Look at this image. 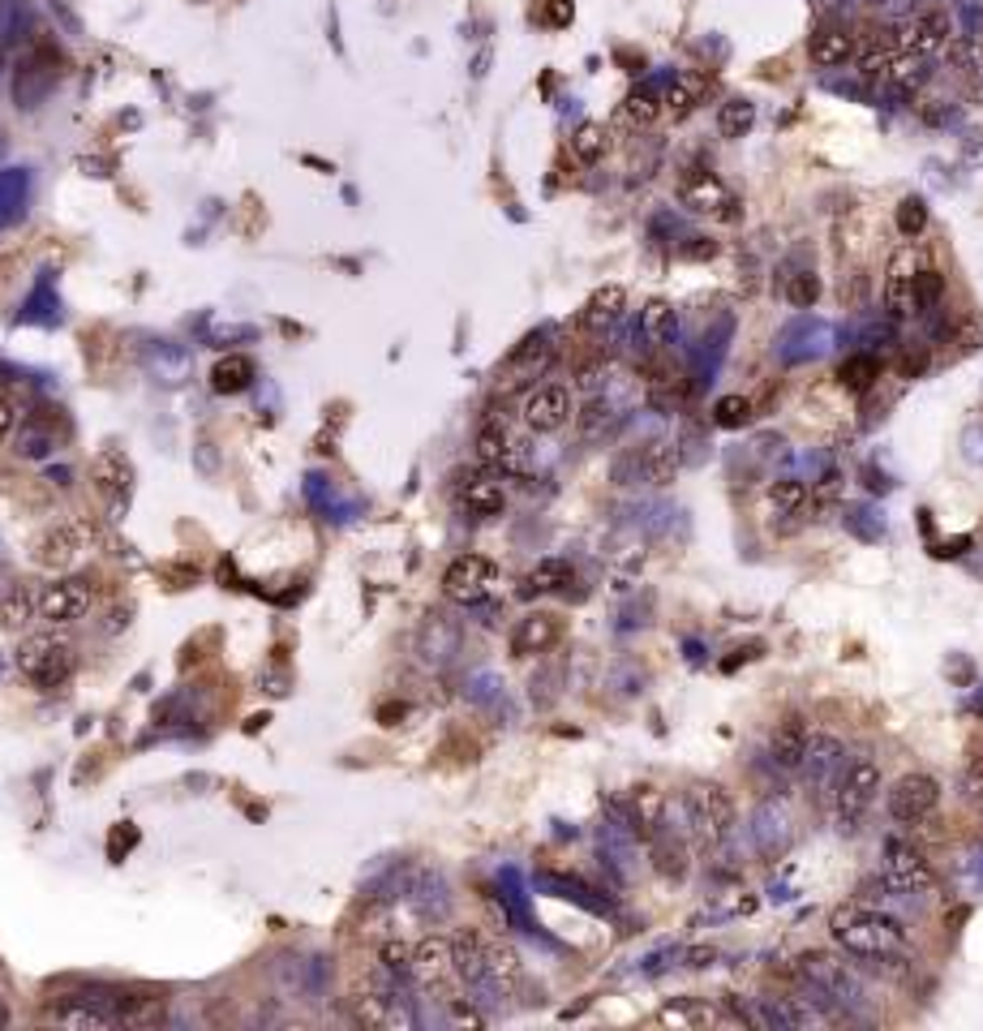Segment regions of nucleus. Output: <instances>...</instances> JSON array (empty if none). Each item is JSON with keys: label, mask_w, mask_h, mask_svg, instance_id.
<instances>
[{"label": "nucleus", "mask_w": 983, "mask_h": 1031, "mask_svg": "<svg viewBox=\"0 0 983 1031\" xmlns=\"http://www.w3.org/2000/svg\"><path fill=\"white\" fill-rule=\"evenodd\" d=\"M678 198H683V207H692L696 216H714V220H726V224L739 220L735 194H730L709 168H687V173L678 177Z\"/></svg>", "instance_id": "obj_12"}, {"label": "nucleus", "mask_w": 983, "mask_h": 1031, "mask_svg": "<svg viewBox=\"0 0 983 1031\" xmlns=\"http://www.w3.org/2000/svg\"><path fill=\"white\" fill-rule=\"evenodd\" d=\"M850 56H854V35H850L847 26H820V31H811L807 61L816 69H838V65H847Z\"/></svg>", "instance_id": "obj_24"}, {"label": "nucleus", "mask_w": 983, "mask_h": 1031, "mask_svg": "<svg viewBox=\"0 0 983 1031\" xmlns=\"http://www.w3.org/2000/svg\"><path fill=\"white\" fill-rule=\"evenodd\" d=\"M705 95H709V78L705 74H678L671 90L662 95V103H666V112H671L674 121H683V117H692L705 103Z\"/></svg>", "instance_id": "obj_28"}, {"label": "nucleus", "mask_w": 983, "mask_h": 1031, "mask_svg": "<svg viewBox=\"0 0 983 1031\" xmlns=\"http://www.w3.org/2000/svg\"><path fill=\"white\" fill-rule=\"evenodd\" d=\"M90 546H95V529L87 520H60L35 541V563L47 572H69L78 559H87Z\"/></svg>", "instance_id": "obj_10"}, {"label": "nucleus", "mask_w": 983, "mask_h": 1031, "mask_svg": "<svg viewBox=\"0 0 983 1031\" xmlns=\"http://www.w3.org/2000/svg\"><path fill=\"white\" fill-rule=\"evenodd\" d=\"M928 78H932V65H928V56H915V52H902V56H890V74H885V83L894 90H902V95H915V90L928 87Z\"/></svg>", "instance_id": "obj_32"}, {"label": "nucleus", "mask_w": 983, "mask_h": 1031, "mask_svg": "<svg viewBox=\"0 0 983 1031\" xmlns=\"http://www.w3.org/2000/svg\"><path fill=\"white\" fill-rule=\"evenodd\" d=\"M795 980L804 985V997L829 1019L838 1014H850L868 1001V985L863 976L850 967L847 958L829 954V950H804L795 958Z\"/></svg>", "instance_id": "obj_1"}, {"label": "nucleus", "mask_w": 983, "mask_h": 1031, "mask_svg": "<svg viewBox=\"0 0 983 1031\" xmlns=\"http://www.w3.org/2000/svg\"><path fill=\"white\" fill-rule=\"evenodd\" d=\"M756 125V103L752 99H726L721 108H717V134L721 138H743L748 130Z\"/></svg>", "instance_id": "obj_39"}, {"label": "nucleus", "mask_w": 983, "mask_h": 1031, "mask_svg": "<svg viewBox=\"0 0 983 1031\" xmlns=\"http://www.w3.org/2000/svg\"><path fill=\"white\" fill-rule=\"evenodd\" d=\"M940 301H945V275L937 267L915 271V279H910V315H932Z\"/></svg>", "instance_id": "obj_38"}, {"label": "nucleus", "mask_w": 983, "mask_h": 1031, "mask_svg": "<svg viewBox=\"0 0 983 1031\" xmlns=\"http://www.w3.org/2000/svg\"><path fill=\"white\" fill-rule=\"evenodd\" d=\"M90 482H95V491H99V498L108 503V512H112V516H121V512L130 507V494H134V469H130V460H125L121 451H103V456H95V460H90Z\"/></svg>", "instance_id": "obj_16"}, {"label": "nucleus", "mask_w": 983, "mask_h": 1031, "mask_svg": "<svg viewBox=\"0 0 983 1031\" xmlns=\"http://www.w3.org/2000/svg\"><path fill=\"white\" fill-rule=\"evenodd\" d=\"M937 804H940V782L932 774H906V778H897L894 787H890V796H885V808H890V816H894L897 825H919V821H928Z\"/></svg>", "instance_id": "obj_13"}, {"label": "nucleus", "mask_w": 983, "mask_h": 1031, "mask_svg": "<svg viewBox=\"0 0 983 1031\" xmlns=\"http://www.w3.org/2000/svg\"><path fill=\"white\" fill-rule=\"evenodd\" d=\"M910 279H915V259H910V250H897L885 267V279H881V306L894 322L910 315Z\"/></svg>", "instance_id": "obj_21"}, {"label": "nucleus", "mask_w": 983, "mask_h": 1031, "mask_svg": "<svg viewBox=\"0 0 983 1031\" xmlns=\"http://www.w3.org/2000/svg\"><path fill=\"white\" fill-rule=\"evenodd\" d=\"M623 315H627V288L623 284H601V288L584 301L581 322L588 331H606V327H615Z\"/></svg>", "instance_id": "obj_25"}, {"label": "nucleus", "mask_w": 983, "mask_h": 1031, "mask_svg": "<svg viewBox=\"0 0 983 1031\" xmlns=\"http://www.w3.org/2000/svg\"><path fill=\"white\" fill-rule=\"evenodd\" d=\"M807 739H811V726H807L804 714L782 717V722H777V731H773V739H769V761H773V769H782V774H799L804 753H807Z\"/></svg>", "instance_id": "obj_19"}, {"label": "nucleus", "mask_w": 983, "mask_h": 1031, "mask_svg": "<svg viewBox=\"0 0 983 1031\" xmlns=\"http://www.w3.org/2000/svg\"><path fill=\"white\" fill-rule=\"evenodd\" d=\"M40 611V589L35 584H13L4 597H0V628L4 632H22Z\"/></svg>", "instance_id": "obj_30"}, {"label": "nucleus", "mask_w": 983, "mask_h": 1031, "mask_svg": "<svg viewBox=\"0 0 983 1031\" xmlns=\"http://www.w3.org/2000/svg\"><path fill=\"white\" fill-rule=\"evenodd\" d=\"M18 671L26 674L35 688H44V692L60 688V683L69 679V671H74L69 645H65L60 636H52V632L26 636V640L18 645Z\"/></svg>", "instance_id": "obj_5"}, {"label": "nucleus", "mask_w": 983, "mask_h": 1031, "mask_svg": "<svg viewBox=\"0 0 983 1031\" xmlns=\"http://www.w3.org/2000/svg\"><path fill=\"white\" fill-rule=\"evenodd\" d=\"M842 765H847V744H842L838 735H811V739H807L804 765H799L807 791H811V796L833 791V782H838Z\"/></svg>", "instance_id": "obj_14"}, {"label": "nucleus", "mask_w": 983, "mask_h": 1031, "mask_svg": "<svg viewBox=\"0 0 983 1031\" xmlns=\"http://www.w3.org/2000/svg\"><path fill=\"white\" fill-rule=\"evenodd\" d=\"M408 976L426 992H443L460 980V967H455V942L451 937H421L408 954Z\"/></svg>", "instance_id": "obj_11"}, {"label": "nucleus", "mask_w": 983, "mask_h": 1031, "mask_svg": "<svg viewBox=\"0 0 983 1031\" xmlns=\"http://www.w3.org/2000/svg\"><path fill=\"white\" fill-rule=\"evenodd\" d=\"M572 155H576L581 164H601V160L610 155V130H606L601 121L576 125V134H572Z\"/></svg>", "instance_id": "obj_37"}, {"label": "nucleus", "mask_w": 983, "mask_h": 1031, "mask_svg": "<svg viewBox=\"0 0 983 1031\" xmlns=\"http://www.w3.org/2000/svg\"><path fill=\"white\" fill-rule=\"evenodd\" d=\"M829 933L847 954H859V958H894V954L906 950V929L894 915L872 911L863 902L838 907L833 920H829Z\"/></svg>", "instance_id": "obj_2"}, {"label": "nucleus", "mask_w": 983, "mask_h": 1031, "mask_svg": "<svg viewBox=\"0 0 983 1031\" xmlns=\"http://www.w3.org/2000/svg\"><path fill=\"white\" fill-rule=\"evenodd\" d=\"M881 796V761L876 757H854L842 765L838 782H833V821L842 834H854L863 825V816L872 812Z\"/></svg>", "instance_id": "obj_4"}, {"label": "nucleus", "mask_w": 983, "mask_h": 1031, "mask_svg": "<svg viewBox=\"0 0 983 1031\" xmlns=\"http://www.w3.org/2000/svg\"><path fill=\"white\" fill-rule=\"evenodd\" d=\"M674 306L671 301H662V297H653L644 310H640V327H636V340H644L649 349H662V344H671L674 336Z\"/></svg>", "instance_id": "obj_31"}, {"label": "nucleus", "mask_w": 983, "mask_h": 1031, "mask_svg": "<svg viewBox=\"0 0 983 1031\" xmlns=\"http://www.w3.org/2000/svg\"><path fill=\"white\" fill-rule=\"evenodd\" d=\"M902 44H906V52H915V56H937V52H945L949 47V40H953V26H949V13H940V9H924V13H915L906 26H902V35H897Z\"/></svg>", "instance_id": "obj_18"}, {"label": "nucleus", "mask_w": 983, "mask_h": 1031, "mask_svg": "<svg viewBox=\"0 0 983 1031\" xmlns=\"http://www.w3.org/2000/svg\"><path fill=\"white\" fill-rule=\"evenodd\" d=\"M838 379H842V387H850V392H868V387L881 379V361L872 358V353H850V358L838 365Z\"/></svg>", "instance_id": "obj_41"}, {"label": "nucleus", "mask_w": 983, "mask_h": 1031, "mask_svg": "<svg viewBox=\"0 0 983 1031\" xmlns=\"http://www.w3.org/2000/svg\"><path fill=\"white\" fill-rule=\"evenodd\" d=\"M881 881L885 890H894L902 898H928L937 890V873L924 855L906 843H885V864H881Z\"/></svg>", "instance_id": "obj_8"}, {"label": "nucleus", "mask_w": 983, "mask_h": 1031, "mask_svg": "<svg viewBox=\"0 0 983 1031\" xmlns=\"http://www.w3.org/2000/svg\"><path fill=\"white\" fill-rule=\"evenodd\" d=\"M482 963H486V972H490L494 985L502 988V992H511V988L520 985V954L507 942L482 937Z\"/></svg>", "instance_id": "obj_29"}, {"label": "nucleus", "mask_w": 983, "mask_h": 1031, "mask_svg": "<svg viewBox=\"0 0 983 1031\" xmlns=\"http://www.w3.org/2000/svg\"><path fill=\"white\" fill-rule=\"evenodd\" d=\"M610 421H615V404L606 401V396H593V401L576 413V430H581V439H588V443H593V439H606Z\"/></svg>", "instance_id": "obj_40"}, {"label": "nucleus", "mask_w": 983, "mask_h": 1031, "mask_svg": "<svg viewBox=\"0 0 983 1031\" xmlns=\"http://www.w3.org/2000/svg\"><path fill=\"white\" fill-rule=\"evenodd\" d=\"M975 778H980V782H983V753H980V757H975Z\"/></svg>", "instance_id": "obj_49"}, {"label": "nucleus", "mask_w": 983, "mask_h": 1031, "mask_svg": "<svg viewBox=\"0 0 983 1031\" xmlns=\"http://www.w3.org/2000/svg\"><path fill=\"white\" fill-rule=\"evenodd\" d=\"M975 44L983 47V13H980V35H975Z\"/></svg>", "instance_id": "obj_50"}, {"label": "nucleus", "mask_w": 983, "mask_h": 1031, "mask_svg": "<svg viewBox=\"0 0 983 1031\" xmlns=\"http://www.w3.org/2000/svg\"><path fill=\"white\" fill-rule=\"evenodd\" d=\"M460 503H464L468 516L490 520V516H498L507 507V494H502V482H494V478H468L460 486Z\"/></svg>", "instance_id": "obj_26"}, {"label": "nucleus", "mask_w": 983, "mask_h": 1031, "mask_svg": "<svg viewBox=\"0 0 983 1031\" xmlns=\"http://www.w3.org/2000/svg\"><path fill=\"white\" fill-rule=\"evenodd\" d=\"M95 606V584L87 577H60L40 589V611L35 619L47 628H74L78 619H87Z\"/></svg>", "instance_id": "obj_6"}, {"label": "nucleus", "mask_w": 983, "mask_h": 1031, "mask_svg": "<svg viewBox=\"0 0 983 1031\" xmlns=\"http://www.w3.org/2000/svg\"><path fill=\"white\" fill-rule=\"evenodd\" d=\"M572 581H576V568L567 559H559V555H545V559H537L533 572H529V593H563Z\"/></svg>", "instance_id": "obj_35"}, {"label": "nucleus", "mask_w": 983, "mask_h": 1031, "mask_svg": "<svg viewBox=\"0 0 983 1031\" xmlns=\"http://www.w3.org/2000/svg\"><path fill=\"white\" fill-rule=\"evenodd\" d=\"M572 421V392L563 383H541L524 396V426L533 435H559Z\"/></svg>", "instance_id": "obj_15"}, {"label": "nucleus", "mask_w": 983, "mask_h": 1031, "mask_svg": "<svg viewBox=\"0 0 983 1031\" xmlns=\"http://www.w3.org/2000/svg\"><path fill=\"white\" fill-rule=\"evenodd\" d=\"M52 1019L60 1023V1028H112L117 1019H112V1010H108V997L99 992V997H65L56 1010H52Z\"/></svg>", "instance_id": "obj_23"}, {"label": "nucleus", "mask_w": 983, "mask_h": 1031, "mask_svg": "<svg viewBox=\"0 0 983 1031\" xmlns=\"http://www.w3.org/2000/svg\"><path fill=\"white\" fill-rule=\"evenodd\" d=\"M494 584H498V563H494L490 555H477V550L455 555L448 563V572H443V593H448L451 602H460V606L486 602L494 593Z\"/></svg>", "instance_id": "obj_9"}, {"label": "nucleus", "mask_w": 983, "mask_h": 1031, "mask_svg": "<svg viewBox=\"0 0 983 1031\" xmlns=\"http://www.w3.org/2000/svg\"><path fill=\"white\" fill-rule=\"evenodd\" d=\"M748 838H752L760 859H782L795 847V812H791V804L777 800V796H764L748 816Z\"/></svg>", "instance_id": "obj_7"}, {"label": "nucleus", "mask_w": 983, "mask_h": 1031, "mask_svg": "<svg viewBox=\"0 0 983 1031\" xmlns=\"http://www.w3.org/2000/svg\"><path fill=\"white\" fill-rule=\"evenodd\" d=\"M764 498H769V507H773L777 516H795V512L807 503V486L799 482V478H777Z\"/></svg>", "instance_id": "obj_42"}, {"label": "nucleus", "mask_w": 983, "mask_h": 1031, "mask_svg": "<svg viewBox=\"0 0 983 1031\" xmlns=\"http://www.w3.org/2000/svg\"><path fill=\"white\" fill-rule=\"evenodd\" d=\"M250 379H254V361L245 358V353H228V358H220L216 365H211V387H216L220 396H236V392H245V387H250Z\"/></svg>", "instance_id": "obj_33"}, {"label": "nucleus", "mask_w": 983, "mask_h": 1031, "mask_svg": "<svg viewBox=\"0 0 983 1031\" xmlns=\"http://www.w3.org/2000/svg\"><path fill=\"white\" fill-rule=\"evenodd\" d=\"M786 301H791V306H799V310L816 306V301H820V275H811V271L791 275V284H786Z\"/></svg>", "instance_id": "obj_45"}, {"label": "nucleus", "mask_w": 983, "mask_h": 1031, "mask_svg": "<svg viewBox=\"0 0 983 1031\" xmlns=\"http://www.w3.org/2000/svg\"><path fill=\"white\" fill-rule=\"evenodd\" d=\"M714 421L721 430L748 426V421H752V401H743V396H721V401L714 404Z\"/></svg>", "instance_id": "obj_44"}, {"label": "nucleus", "mask_w": 983, "mask_h": 1031, "mask_svg": "<svg viewBox=\"0 0 983 1031\" xmlns=\"http://www.w3.org/2000/svg\"><path fill=\"white\" fill-rule=\"evenodd\" d=\"M649 855H653V868L666 877V881H683L687 877V847L671 838L666 830L658 838H649Z\"/></svg>", "instance_id": "obj_36"}, {"label": "nucleus", "mask_w": 983, "mask_h": 1031, "mask_svg": "<svg viewBox=\"0 0 983 1031\" xmlns=\"http://www.w3.org/2000/svg\"><path fill=\"white\" fill-rule=\"evenodd\" d=\"M627 460L636 464V482L644 478L649 486H671L674 478H678V469H683V451H678V443H666V439L649 443V448L627 456Z\"/></svg>", "instance_id": "obj_22"}, {"label": "nucleus", "mask_w": 983, "mask_h": 1031, "mask_svg": "<svg viewBox=\"0 0 983 1031\" xmlns=\"http://www.w3.org/2000/svg\"><path fill=\"white\" fill-rule=\"evenodd\" d=\"M894 220H897V232H902L906 241H915V237L928 228V202H924V198H902Z\"/></svg>", "instance_id": "obj_43"}, {"label": "nucleus", "mask_w": 983, "mask_h": 1031, "mask_svg": "<svg viewBox=\"0 0 983 1031\" xmlns=\"http://www.w3.org/2000/svg\"><path fill=\"white\" fill-rule=\"evenodd\" d=\"M13 430H18V408H13V401L0 396V443L13 439Z\"/></svg>", "instance_id": "obj_47"}, {"label": "nucleus", "mask_w": 983, "mask_h": 1031, "mask_svg": "<svg viewBox=\"0 0 983 1031\" xmlns=\"http://www.w3.org/2000/svg\"><path fill=\"white\" fill-rule=\"evenodd\" d=\"M662 112H666L662 95H658V90H649V87H636L623 99V121L631 125V130H653V125L662 121Z\"/></svg>", "instance_id": "obj_34"}, {"label": "nucleus", "mask_w": 983, "mask_h": 1031, "mask_svg": "<svg viewBox=\"0 0 983 1031\" xmlns=\"http://www.w3.org/2000/svg\"><path fill=\"white\" fill-rule=\"evenodd\" d=\"M980 52L983 47L975 44V40H949V61L958 65V74H967V78H975L980 74Z\"/></svg>", "instance_id": "obj_46"}, {"label": "nucleus", "mask_w": 983, "mask_h": 1031, "mask_svg": "<svg viewBox=\"0 0 983 1031\" xmlns=\"http://www.w3.org/2000/svg\"><path fill=\"white\" fill-rule=\"evenodd\" d=\"M477 460L482 464H490V469H516V460H520V451H516V443H511V435H507V426H498V421H486L482 430H477Z\"/></svg>", "instance_id": "obj_27"}, {"label": "nucleus", "mask_w": 983, "mask_h": 1031, "mask_svg": "<svg viewBox=\"0 0 983 1031\" xmlns=\"http://www.w3.org/2000/svg\"><path fill=\"white\" fill-rule=\"evenodd\" d=\"M683 812H687V825H692V834L705 852H726L730 847V838H735V800L717 782L687 787Z\"/></svg>", "instance_id": "obj_3"}, {"label": "nucleus", "mask_w": 983, "mask_h": 1031, "mask_svg": "<svg viewBox=\"0 0 983 1031\" xmlns=\"http://www.w3.org/2000/svg\"><path fill=\"white\" fill-rule=\"evenodd\" d=\"M619 808H623V816H627L623 825L631 830V838H644V843H649V838H658V834L666 830V808L671 804H666V796H662L658 787H636Z\"/></svg>", "instance_id": "obj_17"}, {"label": "nucleus", "mask_w": 983, "mask_h": 1031, "mask_svg": "<svg viewBox=\"0 0 983 1031\" xmlns=\"http://www.w3.org/2000/svg\"><path fill=\"white\" fill-rule=\"evenodd\" d=\"M559 636H563L559 615L533 611V615H524V619L511 628V654H516V658H537V654H545L550 645H559Z\"/></svg>", "instance_id": "obj_20"}, {"label": "nucleus", "mask_w": 983, "mask_h": 1031, "mask_svg": "<svg viewBox=\"0 0 983 1031\" xmlns=\"http://www.w3.org/2000/svg\"><path fill=\"white\" fill-rule=\"evenodd\" d=\"M0 1023H9V1006H4V997H0Z\"/></svg>", "instance_id": "obj_48"}]
</instances>
